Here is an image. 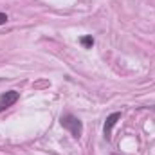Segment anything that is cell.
I'll return each instance as SVG.
<instances>
[{
	"mask_svg": "<svg viewBox=\"0 0 155 155\" xmlns=\"http://www.w3.org/2000/svg\"><path fill=\"white\" fill-rule=\"evenodd\" d=\"M60 123H61L63 128H67V130L72 134L74 139H79V137H81V134H83V124H81V121H79L76 116H72V114H63L61 119H60Z\"/></svg>",
	"mask_w": 155,
	"mask_h": 155,
	"instance_id": "6da1fadb",
	"label": "cell"
},
{
	"mask_svg": "<svg viewBox=\"0 0 155 155\" xmlns=\"http://www.w3.org/2000/svg\"><path fill=\"white\" fill-rule=\"evenodd\" d=\"M18 97H20V94H18L16 90H9V92L2 94V96H0V112H4L5 108L13 107V105L18 101Z\"/></svg>",
	"mask_w": 155,
	"mask_h": 155,
	"instance_id": "7a4b0ae2",
	"label": "cell"
},
{
	"mask_svg": "<svg viewBox=\"0 0 155 155\" xmlns=\"http://www.w3.org/2000/svg\"><path fill=\"white\" fill-rule=\"evenodd\" d=\"M117 119H121V114L116 112V114H110L105 121V128H103V134H105V139H110V134H112V128L116 126Z\"/></svg>",
	"mask_w": 155,
	"mask_h": 155,
	"instance_id": "3957f363",
	"label": "cell"
},
{
	"mask_svg": "<svg viewBox=\"0 0 155 155\" xmlns=\"http://www.w3.org/2000/svg\"><path fill=\"white\" fill-rule=\"evenodd\" d=\"M81 43H83L85 47H92V45H94V38H92V36H83V38H81Z\"/></svg>",
	"mask_w": 155,
	"mask_h": 155,
	"instance_id": "277c9868",
	"label": "cell"
},
{
	"mask_svg": "<svg viewBox=\"0 0 155 155\" xmlns=\"http://www.w3.org/2000/svg\"><path fill=\"white\" fill-rule=\"evenodd\" d=\"M7 22V15L5 13H0V25H4Z\"/></svg>",
	"mask_w": 155,
	"mask_h": 155,
	"instance_id": "5b68a950",
	"label": "cell"
}]
</instances>
